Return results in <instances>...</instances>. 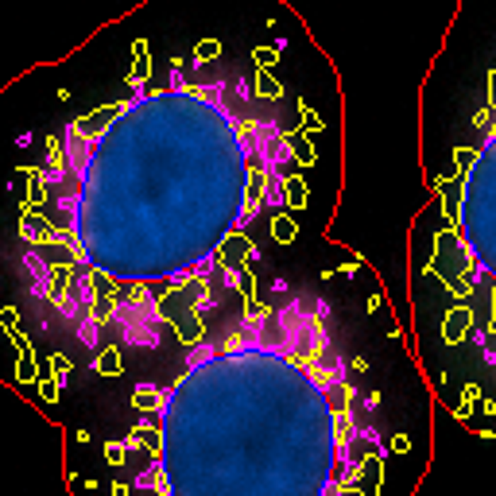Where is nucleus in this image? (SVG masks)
<instances>
[{
	"mask_svg": "<svg viewBox=\"0 0 496 496\" xmlns=\"http://www.w3.org/2000/svg\"><path fill=\"white\" fill-rule=\"evenodd\" d=\"M23 179L28 295L94 357L159 349L252 291L256 237L299 186L295 109L237 66L175 59L66 120Z\"/></svg>",
	"mask_w": 496,
	"mask_h": 496,
	"instance_id": "obj_1",
	"label": "nucleus"
},
{
	"mask_svg": "<svg viewBox=\"0 0 496 496\" xmlns=\"http://www.w3.org/2000/svg\"><path fill=\"white\" fill-rule=\"evenodd\" d=\"M434 403L395 411L318 291L244 295L155 395L152 496H415Z\"/></svg>",
	"mask_w": 496,
	"mask_h": 496,
	"instance_id": "obj_2",
	"label": "nucleus"
},
{
	"mask_svg": "<svg viewBox=\"0 0 496 496\" xmlns=\"http://www.w3.org/2000/svg\"><path fill=\"white\" fill-rule=\"evenodd\" d=\"M434 190L450 233L423 264L427 388L469 434L496 438V62Z\"/></svg>",
	"mask_w": 496,
	"mask_h": 496,
	"instance_id": "obj_3",
	"label": "nucleus"
}]
</instances>
